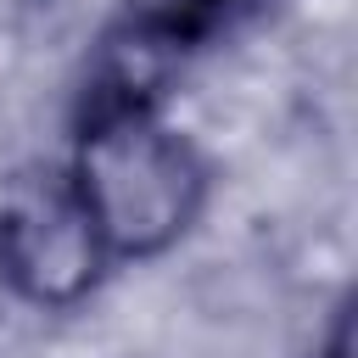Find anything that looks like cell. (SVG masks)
<instances>
[{
    "mask_svg": "<svg viewBox=\"0 0 358 358\" xmlns=\"http://www.w3.org/2000/svg\"><path fill=\"white\" fill-rule=\"evenodd\" d=\"M106 263L168 252L207 201V162L134 90L95 95L67 173Z\"/></svg>",
    "mask_w": 358,
    "mask_h": 358,
    "instance_id": "6da1fadb",
    "label": "cell"
},
{
    "mask_svg": "<svg viewBox=\"0 0 358 358\" xmlns=\"http://www.w3.org/2000/svg\"><path fill=\"white\" fill-rule=\"evenodd\" d=\"M134 28L157 45H185V39H201L213 34L241 0H123Z\"/></svg>",
    "mask_w": 358,
    "mask_h": 358,
    "instance_id": "3957f363",
    "label": "cell"
},
{
    "mask_svg": "<svg viewBox=\"0 0 358 358\" xmlns=\"http://www.w3.org/2000/svg\"><path fill=\"white\" fill-rule=\"evenodd\" d=\"M106 252L67 179H28L0 207V280L34 308H73L95 291Z\"/></svg>",
    "mask_w": 358,
    "mask_h": 358,
    "instance_id": "7a4b0ae2",
    "label": "cell"
},
{
    "mask_svg": "<svg viewBox=\"0 0 358 358\" xmlns=\"http://www.w3.org/2000/svg\"><path fill=\"white\" fill-rule=\"evenodd\" d=\"M347 330H352V308L341 302L336 308V324H330V358H347Z\"/></svg>",
    "mask_w": 358,
    "mask_h": 358,
    "instance_id": "277c9868",
    "label": "cell"
}]
</instances>
